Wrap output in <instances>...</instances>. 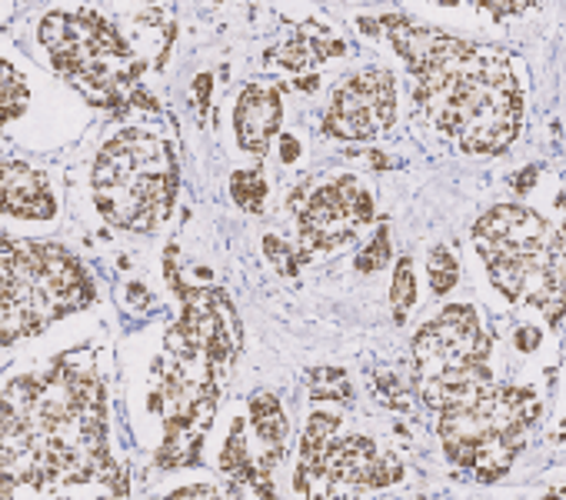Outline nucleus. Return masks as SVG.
<instances>
[{
	"label": "nucleus",
	"instance_id": "1",
	"mask_svg": "<svg viewBox=\"0 0 566 500\" xmlns=\"http://www.w3.org/2000/svg\"><path fill=\"white\" fill-rule=\"evenodd\" d=\"M84 354L0 394V500H127L107 447L104 387Z\"/></svg>",
	"mask_w": 566,
	"mask_h": 500
},
{
	"label": "nucleus",
	"instance_id": "2",
	"mask_svg": "<svg viewBox=\"0 0 566 500\" xmlns=\"http://www.w3.org/2000/svg\"><path fill=\"white\" fill-rule=\"evenodd\" d=\"M417 77L420 111L467 154H500L520 134L523 94L506 54L407 18L380 21Z\"/></svg>",
	"mask_w": 566,
	"mask_h": 500
},
{
	"label": "nucleus",
	"instance_id": "3",
	"mask_svg": "<svg viewBox=\"0 0 566 500\" xmlns=\"http://www.w3.org/2000/svg\"><path fill=\"white\" fill-rule=\"evenodd\" d=\"M91 304L94 281L67 247L0 237V344L34 337Z\"/></svg>",
	"mask_w": 566,
	"mask_h": 500
},
{
	"label": "nucleus",
	"instance_id": "4",
	"mask_svg": "<svg viewBox=\"0 0 566 500\" xmlns=\"http://www.w3.org/2000/svg\"><path fill=\"white\" fill-rule=\"evenodd\" d=\"M91 194L97 210L120 230H157L177 197V160L167 137L127 127L104 144L94 160Z\"/></svg>",
	"mask_w": 566,
	"mask_h": 500
},
{
	"label": "nucleus",
	"instance_id": "5",
	"mask_svg": "<svg viewBox=\"0 0 566 500\" xmlns=\"http://www.w3.org/2000/svg\"><path fill=\"white\" fill-rule=\"evenodd\" d=\"M61 77H67L91 104L124 114L130 107H154L140 87V61L120 38V31L91 11L48 14L38 28Z\"/></svg>",
	"mask_w": 566,
	"mask_h": 500
},
{
	"label": "nucleus",
	"instance_id": "6",
	"mask_svg": "<svg viewBox=\"0 0 566 500\" xmlns=\"http://www.w3.org/2000/svg\"><path fill=\"white\" fill-rule=\"evenodd\" d=\"M543 417V400L530 387H486L476 400L440 414V440L447 457L476 480H500L530 427Z\"/></svg>",
	"mask_w": 566,
	"mask_h": 500
},
{
	"label": "nucleus",
	"instance_id": "7",
	"mask_svg": "<svg viewBox=\"0 0 566 500\" xmlns=\"http://www.w3.org/2000/svg\"><path fill=\"white\" fill-rule=\"evenodd\" d=\"M490 334L480 324L476 308L470 304H453L437 321H430L417 337H413V381H437L463 371H480L490 367Z\"/></svg>",
	"mask_w": 566,
	"mask_h": 500
},
{
	"label": "nucleus",
	"instance_id": "8",
	"mask_svg": "<svg viewBox=\"0 0 566 500\" xmlns=\"http://www.w3.org/2000/svg\"><path fill=\"white\" fill-rule=\"evenodd\" d=\"M367 220H374V197L357 184V177L344 174L324 187H317L301 207V258L304 264L324 250H337L347 243Z\"/></svg>",
	"mask_w": 566,
	"mask_h": 500
},
{
	"label": "nucleus",
	"instance_id": "9",
	"mask_svg": "<svg viewBox=\"0 0 566 500\" xmlns=\"http://www.w3.org/2000/svg\"><path fill=\"white\" fill-rule=\"evenodd\" d=\"M397 117V84L390 71H360L347 77L324 117L327 134L340 140H370L384 134Z\"/></svg>",
	"mask_w": 566,
	"mask_h": 500
},
{
	"label": "nucleus",
	"instance_id": "10",
	"mask_svg": "<svg viewBox=\"0 0 566 500\" xmlns=\"http://www.w3.org/2000/svg\"><path fill=\"white\" fill-rule=\"evenodd\" d=\"M486 274L493 288L516 301L533 304L549 314V324L559 327V308H563V243H553L543 254L526 258H493L486 261Z\"/></svg>",
	"mask_w": 566,
	"mask_h": 500
},
{
	"label": "nucleus",
	"instance_id": "11",
	"mask_svg": "<svg viewBox=\"0 0 566 500\" xmlns=\"http://www.w3.org/2000/svg\"><path fill=\"white\" fill-rule=\"evenodd\" d=\"M473 243L483 261L493 258H526L543 254L553 243H563V233L549 227L539 213L520 204H500L473 223Z\"/></svg>",
	"mask_w": 566,
	"mask_h": 500
},
{
	"label": "nucleus",
	"instance_id": "12",
	"mask_svg": "<svg viewBox=\"0 0 566 500\" xmlns=\"http://www.w3.org/2000/svg\"><path fill=\"white\" fill-rule=\"evenodd\" d=\"M403 477V463L390 454L380 450L367 437H347L334 447H327L321 460V497L334 493L337 487H390Z\"/></svg>",
	"mask_w": 566,
	"mask_h": 500
},
{
	"label": "nucleus",
	"instance_id": "13",
	"mask_svg": "<svg viewBox=\"0 0 566 500\" xmlns=\"http://www.w3.org/2000/svg\"><path fill=\"white\" fill-rule=\"evenodd\" d=\"M0 213L51 220L57 213V197L48 177L24 160H0Z\"/></svg>",
	"mask_w": 566,
	"mask_h": 500
},
{
	"label": "nucleus",
	"instance_id": "14",
	"mask_svg": "<svg viewBox=\"0 0 566 500\" xmlns=\"http://www.w3.org/2000/svg\"><path fill=\"white\" fill-rule=\"evenodd\" d=\"M280 117H283L280 91L263 87V84H247L233 107V127H237L240 147L263 157L270 150V140L280 131Z\"/></svg>",
	"mask_w": 566,
	"mask_h": 500
},
{
	"label": "nucleus",
	"instance_id": "15",
	"mask_svg": "<svg viewBox=\"0 0 566 500\" xmlns=\"http://www.w3.org/2000/svg\"><path fill=\"white\" fill-rule=\"evenodd\" d=\"M334 54H344V41H334L331 31L317 21H304L297 28V34L287 41V44H280L276 51L266 54V61L280 64V67H287V71H311L317 67L321 61L334 58Z\"/></svg>",
	"mask_w": 566,
	"mask_h": 500
},
{
	"label": "nucleus",
	"instance_id": "16",
	"mask_svg": "<svg viewBox=\"0 0 566 500\" xmlns=\"http://www.w3.org/2000/svg\"><path fill=\"white\" fill-rule=\"evenodd\" d=\"M250 424L256 430V437L270 447V454H283V440H287V417H283V407L273 394H253L250 397Z\"/></svg>",
	"mask_w": 566,
	"mask_h": 500
},
{
	"label": "nucleus",
	"instance_id": "17",
	"mask_svg": "<svg viewBox=\"0 0 566 500\" xmlns=\"http://www.w3.org/2000/svg\"><path fill=\"white\" fill-rule=\"evenodd\" d=\"M28 101H31V87L24 74L14 64L0 61V127L18 121L28 111Z\"/></svg>",
	"mask_w": 566,
	"mask_h": 500
},
{
	"label": "nucleus",
	"instance_id": "18",
	"mask_svg": "<svg viewBox=\"0 0 566 500\" xmlns=\"http://www.w3.org/2000/svg\"><path fill=\"white\" fill-rule=\"evenodd\" d=\"M390 304H394V321H397V324H403L407 314H410V308L417 304V288H413V264H410V258H400V261H397Z\"/></svg>",
	"mask_w": 566,
	"mask_h": 500
},
{
	"label": "nucleus",
	"instance_id": "19",
	"mask_svg": "<svg viewBox=\"0 0 566 500\" xmlns=\"http://www.w3.org/2000/svg\"><path fill=\"white\" fill-rule=\"evenodd\" d=\"M230 194H233V200L243 207V210H253V213H260L263 210V197H266V184H263V177L253 170H240V174H233V180H230Z\"/></svg>",
	"mask_w": 566,
	"mask_h": 500
},
{
	"label": "nucleus",
	"instance_id": "20",
	"mask_svg": "<svg viewBox=\"0 0 566 500\" xmlns=\"http://www.w3.org/2000/svg\"><path fill=\"white\" fill-rule=\"evenodd\" d=\"M457 278H460V268H457L453 254L447 247H437L430 254V288H433V294H447L457 284Z\"/></svg>",
	"mask_w": 566,
	"mask_h": 500
},
{
	"label": "nucleus",
	"instance_id": "21",
	"mask_svg": "<svg viewBox=\"0 0 566 500\" xmlns=\"http://www.w3.org/2000/svg\"><path fill=\"white\" fill-rule=\"evenodd\" d=\"M164 500H243V497L233 483H197V487H184Z\"/></svg>",
	"mask_w": 566,
	"mask_h": 500
},
{
	"label": "nucleus",
	"instance_id": "22",
	"mask_svg": "<svg viewBox=\"0 0 566 500\" xmlns=\"http://www.w3.org/2000/svg\"><path fill=\"white\" fill-rule=\"evenodd\" d=\"M387 258H390V233H387V227H380L377 237L367 243V250L357 258V271L360 274H374V271H380L387 264Z\"/></svg>",
	"mask_w": 566,
	"mask_h": 500
},
{
	"label": "nucleus",
	"instance_id": "23",
	"mask_svg": "<svg viewBox=\"0 0 566 500\" xmlns=\"http://www.w3.org/2000/svg\"><path fill=\"white\" fill-rule=\"evenodd\" d=\"M263 247H266V254L273 258V264H280V271H287V274H294L301 264H304V258H301V250H294L287 240H280V237H266L263 240Z\"/></svg>",
	"mask_w": 566,
	"mask_h": 500
},
{
	"label": "nucleus",
	"instance_id": "24",
	"mask_svg": "<svg viewBox=\"0 0 566 500\" xmlns=\"http://www.w3.org/2000/svg\"><path fill=\"white\" fill-rule=\"evenodd\" d=\"M513 344H516L520 351H536V344H539V331H536V327H520V331L513 334Z\"/></svg>",
	"mask_w": 566,
	"mask_h": 500
},
{
	"label": "nucleus",
	"instance_id": "25",
	"mask_svg": "<svg viewBox=\"0 0 566 500\" xmlns=\"http://www.w3.org/2000/svg\"><path fill=\"white\" fill-rule=\"evenodd\" d=\"M536 174H539L536 167H530V170H523V174H520V177L513 180V187H516V190H530V187H533V177H536Z\"/></svg>",
	"mask_w": 566,
	"mask_h": 500
},
{
	"label": "nucleus",
	"instance_id": "26",
	"mask_svg": "<svg viewBox=\"0 0 566 500\" xmlns=\"http://www.w3.org/2000/svg\"><path fill=\"white\" fill-rule=\"evenodd\" d=\"M297 157V140L294 137H283V160H294Z\"/></svg>",
	"mask_w": 566,
	"mask_h": 500
},
{
	"label": "nucleus",
	"instance_id": "27",
	"mask_svg": "<svg viewBox=\"0 0 566 500\" xmlns=\"http://www.w3.org/2000/svg\"><path fill=\"white\" fill-rule=\"evenodd\" d=\"M546 500H559V493H549V497H546Z\"/></svg>",
	"mask_w": 566,
	"mask_h": 500
}]
</instances>
